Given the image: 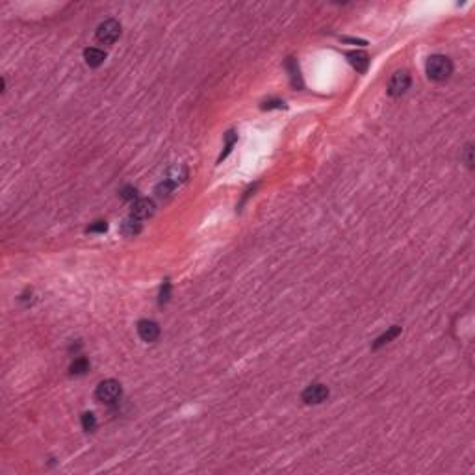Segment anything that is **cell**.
Listing matches in <instances>:
<instances>
[{
	"label": "cell",
	"instance_id": "14",
	"mask_svg": "<svg viewBox=\"0 0 475 475\" xmlns=\"http://www.w3.org/2000/svg\"><path fill=\"white\" fill-rule=\"evenodd\" d=\"M286 69L290 71L291 86H293V88H301L303 84H301V76H299V67H297L295 59H293V58H288V61H286Z\"/></svg>",
	"mask_w": 475,
	"mask_h": 475
},
{
	"label": "cell",
	"instance_id": "15",
	"mask_svg": "<svg viewBox=\"0 0 475 475\" xmlns=\"http://www.w3.org/2000/svg\"><path fill=\"white\" fill-rule=\"evenodd\" d=\"M69 371H71V375H84L89 371V362L88 358H84V356H80V358H76L74 362L71 364V368H69Z\"/></svg>",
	"mask_w": 475,
	"mask_h": 475
},
{
	"label": "cell",
	"instance_id": "20",
	"mask_svg": "<svg viewBox=\"0 0 475 475\" xmlns=\"http://www.w3.org/2000/svg\"><path fill=\"white\" fill-rule=\"evenodd\" d=\"M464 162H466V166H468L469 169L473 167V145H471V143H468L466 148H464Z\"/></svg>",
	"mask_w": 475,
	"mask_h": 475
},
{
	"label": "cell",
	"instance_id": "1",
	"mask_svg": "<svg viewBox=\"0 0 475 475\" xmlns=\"http://www.w3.org/2000/svg\"><path fill=\"white\" fill-rule=\"evenodd\" d=\"M425 71H427V76L434 82H444L451 76L453 72V63L447 56H442V54H434L427 59V65H425Z\"/></svg>",
	"mask_w": 475,
	"mask_h": 475
},
{
	"label": "cell",
	"instance_id": "11",
	"mask_svg": "<svg viewBox=\"0 0 475 475\" xmlns=\"http://www.w3.org/2000/svg\"><path fill=\"white\" fill-rule=\"evenodd\" d=\"M399 334H401V327H398V325L390 327V329H388L386 333H382V334L379 336V338L375 340L371 347H373V349H379V347H382V345L390 344V342H392L393 338H398Z\"/></svg>",
	"mask_w": 475,
	"mask_h": 475
},
{
	"label": "cell",
	"instance_id": "8",
	"mask_svg": "<svg viewBox=\"0 0 475 475\" xmlns=\"http://www.w3.org/2000/svg\"><path fill=\"white\" fill-rule=\"evenodd\" d=\"M347 58H349V63L356 69V72H366L369 67V58L368 54L362 52V50H353V52H347Z\"/></svg>",
	"mask_w": 475,
	"mask_h": 475
},
{
	"label": "cell",
	"instance_id": "16",
	"mask_svg": "<svg viewBox=\"0 0 475 475\" xmlns=\"http://www.w3.org/2000/svg\"><path fill=\"white\" fill-rule=\"evenodd\" d=\"M97 427V418L93 412H84L82 414V429L86 431V433H91V431H95Z\"/></svg>",
	"mask_w": 475,
	"mask_h": 475
},
{
	"label": "cell",
	"instance_id": "5",
	"mask_svg": "<svg viewBox=\"0 0 475 475\" xmlns=\"http://www.w3.org/2000/svg\"><path fill=\"white\" fill-rule=\"evenodd\" d=\"M301 398H303V401L306 405H320L329 398V388H327L325 384L315 382V384H310L304 388V392Z\"/></svg>",
	"mask_w": 475,
	"mask_h": 475
},
{
	"label": "cell",
	"instance_id": "9",
	"mask_svg": "<svg viewBox=\"0 0 475 475\" xmlns=\"http://www.w3.org/2000/svg\"><path fill=\"white\" fill-rule=\"evenodd\" d=\"M84 59H86V63H88L89 67H99L104 63L106 54H104V50H101V48L89 47L84 50Z\"/></svg>",
	"mask_w": 475,
	"mask_h": 475
},
{
	"label": "cell",
	"instance_id": "22",
	"mask_svg": "<svg viewBox=\"0 0 475 475\" xmlns=\"http://www.w3.org/2000/svg\"><path fill=\"white\" fill-rule=\"evenodd\" d=\"M262 108H264V110H271V108H284V102H282V101H269V102H267L266 101L264 104H262Z\"/></svg>",
	"mask_w": 475,
	"mask_h": 475
},
{
	"label": "cell",
	"instance_id": "7",
	"mask_svg": "<svg viewBox=\"0 0 475 475\" xmlns=\"http://www.w3.org/2000/svg\"><path fill=\"white\" fill-rule=\"evenodd\" d=\"M137 334L143 342H154L158 336H160V327L158 323L150 320H141L137 323Z\"/></svg>",
	"mask_w": 475,
	"mask_h": 475
},
{
	"label": "cell",
	"instance_id": "12",
	"mask_svg": "<svg viewBox=\"0 0 475 475\" xmlns=\"http://www.w3.org/2000/svg\"><path fill=\"white\" fill-rule=\"evenodd\" d=\"M186 177H188V171H186V167H182V166H175V167H171L169 169V173H167V180L169 182H173L175 186H178V184H182L186 180Z\"/></svg>",
	"mask_w": 475,
	"mask_h": 475
},
{
	"label": "cell",
	"instance_id": "13",
	"mask_svg": "<svg viewBox=\"0 0 475 475\" xmlns=\"http://www.w3.org/2000/svg\"><path fill=\"white\" fill-rule=\"evenodd\" d=\"M175 188H177V186L173 184V182H169L167 178H164L160 184L156 186L154 193H156V197H158V199H167V197H171V193L175 191Z\"/></svg>",
	"mask_w": 475,
	"mask_h": 475
},
{
	"label": "cell",
	"instance_id": "18",
	"mask_svg": "<svg viewBox=\"0 0 475 475\" xmlns=\"http://www.w3.org/2000/svg\"><path fill=\"white\" fill-rule=\"evenodd\" d=\"M108 230V223L106 221H95L93 225H89L88 228H86V232L88 234H95V232H99V234H102V232Z\"/></svg>",
	"mask_w": 475,
	"mask_h": 475
},
{
	"label": "cell",
	"instance_id": "10",
	"mask_svg": "<svg viewBox=\"0 0 475 475\" xmlns=\"http://www.w3.org/2000/svg\"><path fill=\"white\" fill-rule=\"evenodd\" d=\"M141 232V221L136 219L134 215H130V217H126L123 223H121V234L126 238H134L137 236Z\"/></svg>",
	"mask_w": 475,
	"mask_h": 475
},
{
	"label": "cell",
	"instance_id": "2",
	"mask_svg": "<svg viewBox=\"0 0 475 475\" xmlns=\"http://www.w3.org/2000/svg\"><path fill=\"white\" fill-rule=\"evenodd\" d=\"M121 393H123V388H121V384H119L117 380L106 379L97 386L95 398H97V401H101V403L113 405L121 399Z\"/></svg>",
	"mask_w": 475,
	"mask_h": 475
},
{
	"label": "cell",
	"instance_id": "19",
	"mask_svg": "<svg viewBox=\"0 0 475 475\" xmlns=\"http://www.w3.org/2000/svg\"><path fill=\"white\" fill-rule=\"evenodd\" d=\"M169 295H171V282H169V280H164L162 290H160V304L167 303V301H169Z\"/></svg>",
	"mask_w": 475,
	"mask_h": 475
},
{
	"label": "cell",
	"instance_id": "6",
	"mask_svg": "<svg viewBox=\"0 0 475 475\" xmlns=\"http://www.w3.org/2000/svg\"><path fill=\"white\" fill-rule=\"evenodd\" d=\"M154 210H156V206L150 199H136L134 204H132V215L139 221L148 219L150 215L154 214Z\"/></svg>",
	"mask_w": 475,
	"mask_h": 475
},
{
	"label": "cell",
	"instance_id": "21",
	"mask_svg": "<svg viewBox=\"0 0 475 475\" xmlns=\"http://www.w3.org/2000/svg\"><path fill=\"white\" fill-rule=\"evenodd\" d=\"M121 197L126 199V201H134V199L137 197V190L136 188H132V186H126V188L121 190Z\"/></svg>",
	"mask_w": 475,
	"mask_h": 475
},
{
	"label": "cell",
	"instance_id": "4",
	"mask_svg": "<svg viewBox=\"0 0 475 475\" xmlns=\"http://www.w3.org/2000/svg\"><path fill=\"white\" fill-rule=\"evenodd\" d=\"M410 88V74L407 71H398L390 78L388 84V95L390 97H401L407 93V89Z\"/></svg>",
	"mask_w": 475,
	"mask_h": 475
},
{
	"label": "cell",
	"instance_id": "3",
	"mask_svg": "<svg viewBox=\"0 0 475 475\" xmlns=\"http://www.w3.org/2000/svg\"><path fill=\"white\" fill-rule=\"evenodd\" d=\"M97 41L102 45H113L121 36V24L115 19H106L104 23L99 24L97 28Z\"/></svg>",
	"mask_w": 475,
	"mask_h": 475
},
{
	"label": "cell",
	"instance_id": "17",
	"mask_svg": "<svg viewBox=\"0 0 475 475\" xmlns=\"http://www.w3.org/2000/svg\"><path fill=\"white\" fill-rule=\"evenodd\" d=\"M225 139H226V145H225V150H223V152H221V156H219V162L230 154V150H232V147H234V143L238 141V134H236V132H232V130L226 132Z\"/></svg>",
	"mask_w": 475,
	"mask_h": 475
}]
</instances>
